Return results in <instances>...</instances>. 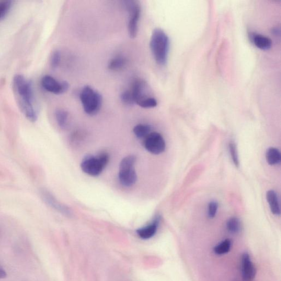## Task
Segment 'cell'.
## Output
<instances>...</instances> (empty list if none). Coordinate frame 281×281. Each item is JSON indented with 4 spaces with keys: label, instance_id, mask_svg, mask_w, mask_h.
Listing matches in <instances>:
<instances>
[{
    "label": "cell",
    "instance_id": "cell-7",
    "mask_svg": "<svg viewBox=\"0 0 281 281\" xmlns=\"http://www.w3.org/2000/svg\"><path fill=\"white\" fill-rule=\"evenodd\" d=\"M144 146L149 152L158 155L164 152L166 144L161 134L153 132L146 137Z\"/></svg>",
    "mask_w": 281,
    "mask_h": 281
},
{
    "label": "cell",
    "instance_id": "cell-11",
    "mask_svg": "<svg viewBox=\"0 0 281 281\" xmlns=\"http://www.w3.org/2000/svg\"><path fill=\"white\" fill-rule=\"evenodd\" d=\"M160 217H157L153 221L145 227L139 229L136 231L137 235L142 240H148L153 238L157 232Z\"/></svg>",
    "mask_w": 281,
    "mask_h": 281
},
{
    "label": "cell",
    "instance_id": "cell-1",
    "mask_svg": "<svg viewBox=\"0 0 281 281\" xmlns=\"http://www.w3.org/2000/svg\"><path fill=\"white\" fill-rule=\"evenodd\" d=\"M13 88L16 102L22 113L30 122H36L37 113L34 106V93L31 82L23 75H16L13 80Z\"/></svg>",
    "mask_w": 281,
    "mask_h": 281
},
{
    "label": "cell",
    "instance_id": "cell-20",
    "mask_svg": "<svg viewBox=\"0 0 281 281\" xmlns=\"http://www.w3.org/2000/svg\"><path fill=\"white\" fill-rule=\"evenodd\" d=\"M227 228L229 232L231 234H238L241 229L240 220L235 217L230 218L227 222Z\"/></svg>",
    "mask_w": 281,
    "mask_h": 281
},
{
    "label": "cell",
    "instance_id": "cell-10",
    "mask_svg": "<svg viewBox=\"0 0 281 281\" xmlns=\"http://www.w3.org/2000/svg\"><path fill=\"white\" fill-rule=\"evenodd\" d=\"M241 272L244 281H253L256 277V268L249 253L245 252L242 257Z\"/></svg>",
    "mask_w": 281,
    "mask_h": 281
},
{
    "label": "cell",
    "instance_id": "cell-2",
    "mask_svg": "<svg viewBox=\"0 0 281 281\" xmlns=\"http://www.w3.org/2000/svg\"><path fill=\"white\" fill-rule=\"evenodd\" d=\"M150 48L153 57L160 65L166 64L169 49V39L162 29L157 28L153 31Z\"/></svg>",
    "mask_w": 281,
    "mask_h": 281
},
{
    "label": "cell",
    "instance_id": "cell-8",
    "mask_svg": "<svg viewBox=\"0 0 281 281\" xmlns=\"http://www.w3.org/2000/svg\"><path fill=\"white\" fill-rule=\"evenodd\" d=\"M41 84L44 89L56 95H61L69 89V84L67 81L59 82L50 75H45L41 80Z\"/></svg>",
    "mask_w": 281,
    "mask_h": 281
},
{
    "label": "cell",
    "instance_id": "cell-23",
    "mask_svg": "<svg viewBox=\"0 0 281 281\" xmlns=\"http://www.w3.org/2000/svg\"><path fill=\"white\" fill-rule=\"evenodd\" d=\"M137 105L143 108H151L156 107L157 106V101L155 98L149 97L146 98L145 100L137 103Z\"/></svg>",
    "mask_w": 281,
    "mask_h": 281
},
{
    "label": "cell",
    "instance_id": "cell-15",
    "mask_svg": "<svg viewBox=\"0 0 281 281\" xmlns=\"http://www.w3.org/2000/svg\"><path fill=\"white\" fill-rule=\"evenodd\" d=\"M266 158L267 162L271 165L279 164L281 161L280 151L276 148H270L267 151Z\"/></svg>",
    "mask_w": 281,
    "mask_h": 281
},
{
    "label": "cell",
    "instance_id": "cell-12",
    "mask_svg": "<svg viewBox=\"0 0 281 281\" xmlns=\"http://www.w3.org/2000/svg\"><path fill=\"white\" fill-rule=\"evenodd\" d=\"M146 87L145 82L143 80H137L134 82L131 92L133 95L135 103L137 104L149 97H146L145 94Z\"/></svg>",
    "mask_w": 281,
    "mask_h": 281
},
{
    "label": "cell",
    "instance_id": "cell-4",
    "mask_svg": "<svg viewBox=\"0 0 281 281\" xmlns=\"http://www.w3.org/2000/svg\"><path fill=\"white\" fill-rule=\"evenodd\" d=\"M109 156L106 153H101L97 156H87L81 163L83 172L92 176L100 175L109 162Z\"/></svg>",
    "mask_w": 281,
    "mask_h": 281
},
{
    "label": "cell",
    "instance_id": "cell-24",
    "mask_svg": "<svg viewBox=\"0 0 281 281\" xmlns=\"http://www.w3.org/2000/svg\"><path fill=\"white\" fill-rule=\"evenodd\" d=\"M229 149L230 151V154L231 158H232L233 161L237 167H239L240 162L239 159V155L238 150H237L236 145L234 143L231 142L229 145Z\"/></svg>",
    "mask_w": 281,
    "mask_h": 281
},
{
    "label": "cell",
    "instance_id": "cell-14",
    "mask_svg": "<svg viewBox=\"0 0 281 281\" xmlns=\"http://www.w3.org/2000/svg\"><path fill=\"white\" fill-rule=\"evenodd\" d=\"M252 40L258 48L264 49V50L271 48L272 46L271 38L264 35L253 34Z\"/></svg>",
    "mask_w": 281,
    "mask_h": 281
},
{
    "label": "cell",
    "instance_id": "cell-28",
    "mask_svg": "<svg viewBox=\"0 0 281 281\" xmlns=\"http://www.w3.org/2000/svg\"><path fill=\"white\" fill-rule=\"evenodd\" d=\"M275 30H273V32L275 33V35H280V29H278L277 27H276V28L274 29Z\"/></svg>",
    "mask_w": 281,
    "mask_h": 281
},
{
    "label": "cell",
    "instance_id": "cell-13",
    "mask_svg": "<svg viewBox=\"0 0 281 281\" xmlns=\"http://www.w3.org/2000/svg\"><path fill=\"white\" fill-rule=\"evenodd\" d=\"M267 198L272 213L276 215V216H280L281 214L280 207L277 193L273 190L268 191Z\"/></svg>",
    "mask_w": 281,
    "mask_h": 281
},
{
    "label": "cell",
    "instance_id": "cell-22",
    "mask_svg": "<svg viewBox=\"0 0 281 281\" xmlns=\"http://www.w3.org/2000/svg\"><path fill=\"white\" fill-rule=\"evenodd\" d=\"M121 101L128 106H132L135 104L133 95L131 91L126 90L122 93L120 96Z\"/></svg>",
    "mask_w": 281,
    "mask_h": 281
},
{
    "label": "cell",
    "instance_id": "cell-21",
    "mask_svg": "<svg viewBox=\"0 0 281 281\" xmlns=\"http://www.w3.org/2000/svg\"><path fill=\"white\" fill-rule=\"evenodd\" d=\"M12 1H0V21H2L7 16L12 7Z\"/></svg>",
    "mask_w": 281,
    "mask_h": 281
},
{
    "label": "cell",
    "instance_id": "cell-9",
    "mask_svg": "<svg viewBox=\"0 0 281 281\" xmlns=\"http://www.w3.org/2000/svg\"><path fill=\"white\" fill-rule=\"evenodd\" d=\"M40 194L43 201L49 207L65 216H71L72 212H71L70 209L59 202L51 193L45 189H42L40 191Z\"/></svg>",
    "mask_w": 281,
    "mask_h": 281
},
{
    "label": "cell",
    "instance_id": "cell-26",
    "mask_svg": "<svg viewBox=\"0 0 281 281\" xmlns=\"http://www.w3.org/2000/svg\"><path fill=\"white\" fill-rule=\"evenodd\" d=\"M218 203L217 202H211L208 206V217L213 219L216 216L218 209Z\"/></svg>",
    "mask_w": 281,
    "mask_h": 281
},
{
    "label": "cell",
    "instance_id": "cell-18",
    "mask_svg": "<svg viewBox=\"0 0 281 281\" xmlns=\"http://www.w3.org/2000/svg\"><path fill=\"white\" fill-rule=\"evenodd\" d=\"M126 59L122 56L114 57L108 64V68L111 70H118L124 67L126 64Z\"/></svg>",
    "mask_w": 281,
    "mask_h": 281
},
{
    "label": "cell",
    "instance_id": "cell-17",
    "mask_svg": "<svg viewBox=\"0 0 281 281\" xmlns=\"http://www.w3.org/2000/svg\"><path fill=\"white\" fill-rule=\"evenodd\" d=\"M134 133L139 139H145L151 133V128L146 124H138L133 129Z\"/></svg>",
    "mask_w": 281,
    "mask_h": 281
},
{
    "label": "cell",
    "instance_id": "cell-5",
    "mask_svg": "<svg viewBox=\"0 0 281 281\" xmlns=\"http://www.w3.org/2000/svg\"><path fill=\"white\" fill-rule=\"evenodd\" d=\"M136 162V157L134 155L126 156L121 161L119 179L123 186L131 187L136 183L137 176L134 168Z\"/></svg>",
    "mask_w": 281,
    "mask_h": 281
},
{
    "label": "cell",
    "instance_id": "cell-25",
    "mask_svg": "<svg viewBox=\"0 0 281 281\" xmlns=\"http://www.w3.org/2000/svg\"><path fill=\"white\" fill-rule=\"evenodd\" d=\"M61 60V54L58 51H55L52 54L51 58V65L53 69L57 68Z\"/></svg>",
    "mask_w": 281,
    "mask_h": 281
},
{
    "label": "cell",
    "instance_id": "cell-16",
    "mask_svg": "<svg viewBox=\"0 0 281 281\" xmlns=\"http://www.w3.org/2000/svg\"><path fill=\"white\" fill-rule=\"evenodd\" d=\"M231 246L232 242L230 239H225L215 246L213 251L218 256L225 255L230 251Z\"/></svg>",
    "mask_w": 281,
    "mask_h": 281
},
{
    "label": "cell",
    "instance_id": "cell-6",
    "mask_svg": "<svg viewBox=\"0 0 281 281\" xmlns=\"http://www.w3.org/2000/svg\"><path fill=\"white\" fill-rule=\"evenodd\" d=\"M124 3L129 15L128 24L129 35L131 38H134L138 32L141 5L138 1H125Z\"/></svg>",
    "mask_w": 281,
    "mask_h": 281
},
{
    "label": "cell",
    "instance_id": "cell-19",
    "mask_svg": "<svg viewBox=\"0 0 281 281\" xmlns=\"http://www.w3.org/2000/svg\"><path fill=\"white\" fill-rule=\"evenodd\" d=\"M57 123L60 128H64L67 125L68 113L63 109H58L55 113Z\"/></svg>",
    "mask_w": 281,
    "mask_h": 281
},
{
    "label": "cell",
    "instance_id": "cell-3",
    "mask_svg": "<svg viewBox=\"0 0 281 281\" xmlns=\"http://www.w3.org/2000/svg\"><path fill=\"white\" fill-rule=\"evenodd\" d=\"M80 98L84 111L87 114L95 115L100 111L102 103V96L90 86H85L82 89Z\"/></svg>",
    "mask_w": 281,
    "mask_h": 281
},
{
    "label": "cell",
    "instance_id": "cell-27",
    "mask_svg": "<svg viewBox=\"0 0 281 281\" xmlns=\"http://www.w3.org/2000/svg\"><path fill=\"white\" fill-rule=\"evenodd\" d=\"M7 277V274L3 269H0V279H3Z\"/></svg>",
    "mask_w": 281,
    "mask_h": 281
}]
</instances>
